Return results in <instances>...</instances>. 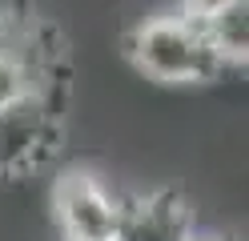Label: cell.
Returning <instances> with one entry per match:
<instances>
[{
  "instance_id": "cell-5",
  "label": "cell",
  "mask_w": 249,
  "mask_h": 241,
  "mask_svg": "<svg viewBox=\"0 0 249 241\" xmlns=\"http://www.w3.org/2000/svg\"><path fill=\"white\" fill-rule=\"evenodd\" d=\"M201 28H205L213 53L221 56L229 69H241L245 56H249V8H245V0H233V4L221 8L217 16L201 20Z\"/></svg>"
},
{
  "instance_id": "cell-3",
  "label": "cell",
  "mask_w": 249,
  "mask_h": 241,
  "mask_svg": "<svg viewBox=\"0 0 249 241\" xmlns=\"http://www.w3.org/2000/svg\"><path fill=\"white\" fill-rule=\"evenodd\" d=\"M121 197H113L92 173L69 169L53 185V217L65 241H113Z\"/></svg>"
},
{
  "instance_id": "cell-6",
  "label": "cell",
  "mask_w": 249,
  "mask_h": 241,
  "mask_svg": "<svg viewBox=\"0 0 249 241\" xmlns=\"http://www.w3.org/2000/svg\"><path fill=\"white\" fill-rule=\"evenodd\" d=\"M229 4H233V0H177V12L193 16V20H209V16H217Z\"/></svg>"
},
{
  "instance_id": "cell-4",
  "label": "cell",
  "mask_w": 249,
  "mask_h": 241,
  "mask_svg": "<svg viewBox=\"0 0 249 241\" xmlns=\"http://www.w3.org/2000/svg\"><path fill=\"white\" fill-rule=\"evenodd\" d=\"M189 237H193V213L173 189L121 201L113 241H189Z\"/></svg>"
},
{
  "instance_id": "cell-2",
  "label": "cell",
  "mask_w": 249,
  "mask_h": 241,
  "mask_svg": "<svg viewBox=\"0 0 249 241\" xmlns=\"http://www.w3.org/2000/svg\"><path fill=\"white\" fill-rule=\"evenodd\" d=\"M60 149V96L20 93L0 105V181H17L40 169Z\"/></svg>"
},
{
  "instance_id": "cell-7",
  "label": "cell",
  "mask_w": 249,
  "mask_h": 241,
  "mask_svg": "<svg viewBox=\"0 0 249 241\" xmlns=\"http://www.w3.org/2000/svg\"><path fill=\"white\" fill-rule=\"evenodd\" d=\"M20 16H28L24 12V0H0V28L12 24V20H20Z\"/></svg>"
},
{
  "instance_id": "cell-8",
  "label": "cell",
  "mask_w": 249,
  "mask_h": 241,
  "mask_svg": "<svg viewBox=\"0 0 249 241\" xmlns=\"http://www.w3.org/2000/svg\"><path fill=\"white\" fill-rule=\"evenodd\" d=\"M189 241H213V237H197V233H193V237H189Z\"/></svg>"
},
{
  "instance_id": "cell-1",
  "label": "cell",
  "mask_w": 249,
  "mask_h": 241,
  "mask_svg": "<svg viewBox=\"0 0 249 241\" xmlns=\"http://www.w3.org/2000/svg\"><path fill=\"white\" fill-rule=\"evenodd\" d=\"M124 53L141 76L161 80V85H205V80H221L237 73L213 53L201 20L185 12L145 16L141 24H133Z\"/></svg>"
}]
</instances>
